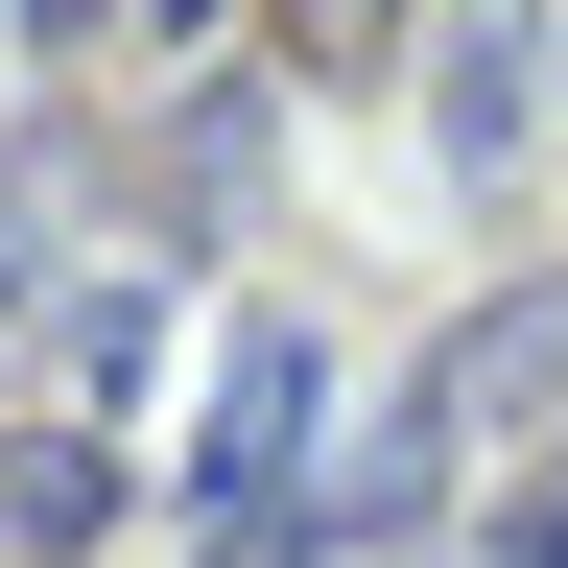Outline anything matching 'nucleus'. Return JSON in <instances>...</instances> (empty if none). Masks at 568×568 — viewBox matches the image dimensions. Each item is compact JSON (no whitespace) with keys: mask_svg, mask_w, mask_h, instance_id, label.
<instances>
[{"mask_svg":"<svg viewBox=\"0 0 568 568\" xmlns=\"http://www.w3.org/2000/svg\"><path fill=\"white\" fill-rule=\"evenodd\" d=\"M95 497H119V474L71 450V426H48V450H0V521H24V545H95Z\"/></svg>","mask_w":568,"mask_h":568,"instance_id":"nucleus-2","label":"nucleus"},{"mask_svg":"<svg viewBox=\"0 0 568 568\" xmlns=\"http://www.w3.org/2000/svg\"><path fill=\"white\" fill-rule=\"evenodd\" d=\"M426 71H450V95H426V119H450V166H497V142L545 119V0H450V48H426Z\"/></svg>","mask_w":568,"mask_h":568,"instance_id":"nucleus-1","label":"nucleus"},{"mask_svg":"<svg viewBox=\"0 0 568 568\" xmlns=\"http://www.w3.org/2000/svg\"><path fill=\"white\" fill-rule=\"evenodd\" d=\"M545 379H568V308H521V332H474V355H450V426H497V403H545Z\"/></svg>","mask_w":568,"mask_h":568,"instance_id":"nucleus-3","label":"nucleus"},{"mask_svg":"<svg viewBox=\"0 0 568 568\" xmlns=\"http://www.w3.org/2000/svg\"><path fill=\"white\" fill-rule=\"evenodd\" d=\"M308 48H379V0H308Z\"/></svg>","mask_w":568,"mask_h":568,"instance_id":"nucleus-5","label":"nucleus"},{"mask_svg":"<svg viewBox=\"0 0 568 568\" xmlns=\"http://www.w3.org/2000/svg\"><path fill=\"white\" fill-rule=\"evenodd\" d=\"M521 568H568V474H545V497H521Z\"/></svg>","mask_w":568,"mask_h":568,"instance_id":"nucleus-4","label":"nucleus"}]
</instances>
